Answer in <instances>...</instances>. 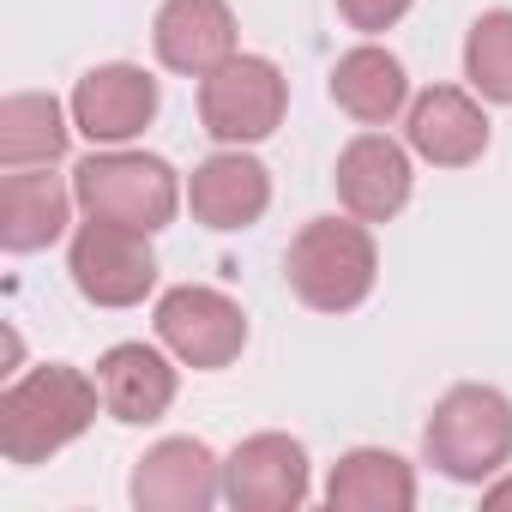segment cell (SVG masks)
<instances>
[{
	"label": "cell",
	"mask_w": 512,
	"mask_h": 512,
	"mask_svg": "<svg viewBox=\"0 0 512 512\" xmlns=\"http://www.w3.org/2000/svg\"><path fill=\"white\" fill-rule=\"evenodd\" d=\"M103 386L85 368L67 362H43L25 380H13L0 392V458L7 464H49L55 452H67L91 422H97Z\"/></svg>",
	"instance_id": "cell-1"
},
{
	"label": "cell",
	"mask_w": 512,
	"mask_h": 512,
	"mask_svg": "<svg viewBox=\"0 0 512 512\" xmlns=\"http://www.w3.org/2000/svg\"><path fill=\"white\" fill-rule=\"evenodd\" d=\"M284 278L302 308L314 314H350L380 284V247L362 217H314L296 229L284 253Z\"/></svg>",
	"instance_id": "cell-2"
},
{
	"label": "cell",
	"mask_w": 512,
	"mask_h": 512,
	"mask_svg": "<svg viewBox=\"0 0 512 512\" xmlns=\"http://www.w3.org/2000/svg\"><path fill=\"white\" fill-rule=\"evenodd\" d=\"M73 199L85 217H109V223H133V229H169L187 187L181 175L151 157V151H127V145H97L91 157H79L73 169Z\"/></svg>",
	"instance_id": "cell-3"
},
{
	"label": "cell",
	"mask_w": 512,
	"mask_h": 512,
	"mask_svg": "<svg viewBox=\"0 0 512 512\" xmlns=\"http://www.w3.org/2000/svg\"><path fill=\"white\" fill-rule=\"evenodd\" d=\"M422 452L452 482H494L512 464V398L500 386H452L422 428Z\"/></svg>",
	"instance_id": "cell-4"
},
{
	"label": "cell",
	"mask_w": 512,
	"mask_h": 512,
	"mask_svg": "<svg viewBox=\"0 0 512 512\" xmlns=\"http://www.w3.org/2000/svg\"><path fill=\"white\" fill-rule=\"evenodd\" d=\"M290 115V79L266 55H229L199 79V121L217 145H260Z\"/></svg>",
	"instance_id": "cell-5"
},
{
	"label": "cell",
	"mask_w": 512,
	"mask_h": 512,
	"mask_svg": "<svg viewBox=\"0 0 512 512\" xmlns=\"http://www.w3.org/2000/svg\"><path fill=\"white\" fill-rule=\"evenodd\" d=\"M67 272H73V290L91 308H139L157 290L151 229L85 217L79 235H73V247H67Z\"/></svg>",
	"instance_id": "cell-6"
},
{
	"label": "cell",
	"mask_w": 512,
	"mask_h": 512,
	"mask_svg": "<svg viewBox=\"0 0 512 512\" xmlns=\"http://www.w3.org/2000/svg\"><path fill=\"white\" fill-rule=\"evenodd\" d=\"M157 344L181 362V368H229L247 350V314L235 296L211 290V284H175L157 296Z\"/></svg>",
	"instance_id": "cell-7"
},
{
	"label": "cell",
	"mask_w": 512,
	"mask_h": 512,
	"mask_svg": "<svg viewBox=\"0 0 512 512\" xmlns=\"http://www.w3.org/2000/svg\"><path fill=\"white\" fill-rule=\"evenodd\" d=\"M223 500L235 512H296L308 500V446L296 434H247L223 458Z\"/></svg>",
	"instance_id": "cell-8"
},
{
	"label": "cell",
	"mask_w": 512,
	"mask_h": 512,
	"mask_svg": "<svg viewBox=\"0 0 512 512\" xmlns=\"http://www.w3.org/2000/svg\"><path fill=\"white\" fill-rule=\"evenodd\" d=\"M127 494L139 512H205L223 494V458L199 434H169V440L145 446Z\"/></svg>",
	"instance_id": "cell-9"
},
{
	"label": "cell",
	"mask_w": 512,
	"mask_h": 512,
	"mask_svg": "<svg viewBox=\"0 0 512 512\" xmlns=\"http://www.w3.org/2000/svg\"><path fill=\"white\" fill-rule=\"evenodd\" d=\"M67 109L91 145H133L157 115V79L133 61H103L73 85Z\"/></svg>",
	"instance_id": "cell-10"
},
{
	"label": "cell",
	"mask_w": 512,
	"mask_h": 512,
	"mask_svg": "<svg viewBox=\"0 0 512 512\" xmlns=\"http://www.w3.org/2000/svg\"><path fill=\"white\" fill-rule=\"evenodd\" d=\"M332 187H338V205L362 223H392L404 205H410V187H416V169H410V145L386 139V133H356L344 151H338V169H332Z\"/></svg>",
	"instance_id": "cell-11"
},
{
	"label": "cell",
	"mask_w": 512,
	"mask_h": 512,
	"mask_svg": "<svg viewBox=\"0 0 512 512\" xmlns=\"http://www.w3.org/2000/svg\"><path fill=\"white\" fill-rule=\"evenodd\" d=\"M266 205H272V169L247 145H223L187 175V211H193V223H205L217 235L260 223Z\"/></svg>",
	"instance_id": "cell-12"
},
{
	"label": "cell",
	"mask_w": 512,
	"mask_h": 512,
	"mask_svg": "<svg viewBox=\"0 0 512 512\" xmlns=\"http://www.w3.org/2000/svg\"><path fill=\"white\" fill-rule=\"evenodd\" d=\"M404 145L434 169H464L488 151V115L458 85H428L404 109Z\"/></svg>",
	"instance_id": "cell-13"
},
{
	"label": "cell",
	"mask_w": 512,
	"mask_h": 512,
	"mask_svg": "<svg viewBox=\"0 0 512 512\" xmlns=\"http://www.w3.org/2000/svg\"><path fill=\"white\" fill-rule=\"evenodd\" d=\"M151 49L169 73L181 79H205L211 67H223L235 55V13L229 0H163L157 25H151Z\"/></svg>",
	"instance_id": "cell-14"
},
{
	"label": "cell",
	"mask_w": 512,
	"mask_h": 512,
	"mask_svg": "<svg viewBox=\"0 0 512 512\" xmlns=\"http://www.w3.org/2000/svg\"><path fill=\"white\" fill-rule=\"evenodd\" d=\"M49 169L55 163H43V169H7V175H0V247H7V253H43V247H55L67 235L79 199Z\"/></svg>",
	"instance_id": "cell-15"
},
{
	"label": "cell",
	"mask_w": 512,
	"mask_h": 512,
	"mask_svg": "<svg viewBox=\"0 0 512 512\" xmlns=\"http://www.w3.org/2000/svg\"><path fill=\"white\" fill-rule=\"evenodd\" d=\"M97 386H103V410L115 422L145 428V422L169 416V404L181 392V374H175V362L157 344H115L97 362Z\"/></svg>",
	"instance_id": "cell-16"
},
{
	"label": "cell",
	"mask_w": 512,
	"mask_h": 512,
	"mask_svg": "<svg viewBox=\"0 0 512 512\" xmlns=\"http://www.w3.org/2000/svg\"><path fill=\"white\" fill-rule=\"evenodd\" d=\"M332 103L362 127H386L410 109V73L392 49L356 43L350 55L332 61Z\"/></svg>",
	"instance_id": "cell-17"
},
{
	"label": "cell",
	"mask_w": 512,
	"mask_h": 512,
	"mask_svg": "<svg viewBox=\"0 0 512 512\" xmlns=\"http://www.w3.org/2000/svg\"><path fill=\"white\" fill-rule=\"evenodd\" d=\"M326 506L332 512H410L416 506V470H410V458H398L386 446H356L332 464Z\"/></svg>",
	"instance_id": "cell-18"
},
{
	"label": "cell",
	"mask_w": 512,
	"mask_h": 512,
	"mask_svg": "<svg viewBox=\"0 0 512 512\" xmlns=\"http://www.w3.org/2000/svg\"><path fill=\"white\" fill-rule=\"evenodd\" d=\"M73 109H61L49 91H13L0 103V163L7 169H43L67 157L73 139Z\"/></svg>",
	"instance_id": "cell-19"
},
{
	"label": "cell",
	"mask_w": 512,
	"mask_h": 512,
	"mask_svg": "<svg viewBox=\"0 0 512 512\" xmlns=\"http://www.w3.org/2000/svg\"><path fill=\"white\" fill-rule=\"evenodd\" d=\"M464 79L482 103L512 109V7H488L464 37Z\"/></svg>",
	"instance_id": "cell-20"
},
{
	"label": "cell",
	"mask_w": 512,
	"mask_h": 512,
	"mask_svg": "<svg viewBox=\"0 0 512 512\" xmlns=\"http://www.w3.org/2000/svg\"><path fill=\"white\" fill-rule=\"evenodd\" d=\"M410 7H416V0H338L344 25H350V31H362V37H380V31H392V25H398Z\"/></svg>",
	"instance_id": "cell-21"
},
{
	"label": "cell",
	"mask_w": 512,
	"mask_h": 512,
	"mask_svg": "<svg viewBox=\"0 0 512 512\" xmlns=\"http://www.w3.org/2000/svg\"><path fill=\"white\" fill-rule=\"evenodd\" d=\"M482 506H512V476L494 482V488H482Z\"/></svg>",
	"instance_id": "cell-22"
}]
</instances>
